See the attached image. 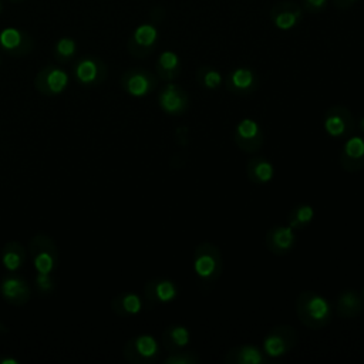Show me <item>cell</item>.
<instances>
[{"instance_id":"cell-1","label":"cell","mask_w":364,"mask_h":364,"mask_svg":"<svg viewBox=\"0 0 364 364\" xmlns=\"http://www.w3.org/2000/svg\"><path fill=\"white\" fill-rule=\"evenodd\" d=\"M296 313L300 323L310 330H320L333 318V307L328 300L313 290L299 293L296 299Z\"/></svg>"},{"instance_id":"cell-2","label":"cell","mask_w":364,"mask_h":364,"mask_svg":"<svg viewBox=\"0 0 364 364\" xmlns=\"http://www.w3.org/2000/svg\"><path fill=\"white\" fill-rule=\"evenodd\" d=\"M193 270L200 286H212L223 273L220 249L210 242L196 245L193 250Z\"/></svg>"},{"instance_id":"cell-3","label":"cell","mask_w":364,"mask_h":364,"mask_svg":"<svg viewBox=\"0 0 364 364\" xmlns=\"http://www.w3.org/2000/svg\"><path fill=\"white\" fill-rule=\"evenodd\" d=\"M297 344V331L289 324L272 327L263 338V353L269 358H279L290 353Z\"/></svg>"},{"instance_id":"cell-4","label":"cell","mask_w":364,"mask_h":364,"mask_svg":"<svg viewBox=\"0 0 364 364\" xmlns=\"http://www.w3.org/2000/svg\"><path fill=\"white\" fill-rule=\"evenodd\" d=\"M355 127V118L346 105L334 104L324 112L323 128L330 138H347L354 132Z\"/></svg>"},{"instance_id":"cell-5","label":"cell","mask_w":364,"mask_h":364,"mask_svg":"<svg viewBox=\"0 0 364 364\" xmlns=\"http://www.w3.org/2000/svg\"><path fill=\"white\" fill-rule=\"evenodd\" d=\"M30 252L37 273L50 274L55 269L58 263V249L48 235H36L30 240Z\"/></svg>"},{"instance_id":"cell-6","label":"cell","mask_w":364,"mask_h":364,"mask_svg":"<svg viewBox=\"0 0 364 364\" xmlns=\"http://www.w3.org/2000/svg\"><path fill=\"white\" fill-rule=\"evenodd\" d=\"M159 344L151 334H139L124 346V358L132 364H149L159 357Z\"/></svg>"},{"instance_id":"cell-7","label":"cell","mask_w":364,"mask_h":364,"mask_svg":"<svg viewBox=\"0 0 364 364\" xmlns=\"http://www.w3.org/2000/svg\"><path fill=\"white\" fill-rule=\"evenodd\" d=\"M233 141L242 152L256 154L263 146L264 134L256 119L243 118L233 128Z\"/></svg>"},{"instance_id":"cell-8","label":"cell","mask_w":364,"mask_h":364,"mask_svg":"<svg viewBox=\"0 0 364 364\" xmlns=\"http://www.w3.org/2000/svg\"><path fill=\"white\" fill-rule=\"evenodd\" d=\"M122 90L132 97H145L151 94L158 85V77L141 67L129 68L121 75Z\"/></svg>"},{"instance_id":"cell-9","label":"cell","mask_w":364,"mask_h":364,"mask_svg":"<svg viewBox=\"0 0 364 364\" xmlns=\"http://www.w3.org/2000/svg\"><path fill=\"white\" fill-rule=\"evenodd\" d=\"M67 85L68 74L57 65L43 67L34 78V87L37 88V91L48 97L61 94L67 88Z\"/></svg>"},{"instance_id":"cell-10","label":"cell","mask_w":364,"mask_h":364,"mask_svg":"<svg viewBox=\"0 0 364 364\" xmlns=\"http://www.w3.org/2000/svg\"><path fill=\"white\" fill-rule=\"evenodd\" d=\"M156 41H158L156 27L154 24L144 23L138 26L131 34L127 43V50L135 58H145L154 51Z\"/></svg>"},{"instance_id":"cell-11","label":"cell","mask_w":364,"mask_h":364,"mask_svg":"<svg viewBox=\"0 0 364 364\" xmlns=\"http://www.w3.org/2000/svg\"><path fill=\"white\" fill-rule=\"evenodd\" d=\"M225 87L233 95L246 97L259 88V75L250 67H236L226 75Z\"/></svg>"},{"instance_id":"cell-12","label":"cell","mask_w":364,"mask_h":364,"mask_svg":"<svg viewBox=\"0 0 364 364\" xmlns=\"http://www.w3.org/2000/svg\"><path fill=\"white\" fill-rule=\"evenodd\" d=\"M74 75L80 84L98 85L105 81L108 75V68L101 58L94 55H85L75 63Z\"/></svg>"},{"instance_id":"cell-13","label":"cell","mask_w":364,"mask_h":364,"mask_svg":"<svg viewBox=\"0 0 364 364\" xmlns=\"http://www.w3.org/2000/svg\"><path fill=\"white\" fill-rule=\"evenodd\" d=\"M338 162L343 171L355 173L364 168V135H348L343 144Z\"/></svg>"},{"instance_id":"cell-14","label":"cell","mask_w":364,"mask_h":364,"mask_svg":"<svg viewBox=\"0 0 364 364\" xmlns=\"http://www.w3.org/2000/svg\"><path fill=\"white\" fill-rule=\"evenodd\" d=\"M158 104L168 115H182L189 108V95L181 85L171 81L159 91Z\"/></svg>"},{"instance_id":"cell-15","label":"cell","mask_w":364,"mask_h":364,"mask_svg":"<svg viewBox=\"0 0 364 364\" xmlns=\"http://www.w3.org/2000/svg\"><path fill=\"white\" fill-rule=\"evenodd\" d=\"M34 47L33 37L16 27H6L0 31V48L13 57L27 55Z\"/></svg>"},{"instance_id":"cell-16","label":"cell","mask_w":364,"mask_h":364,"mask_svg":"<svg viewBox=\"0 0 364 364\" xmlns=\"http://www.w3.org/2000/svg\"><path fill=\"white\" fill-rule=\"evenodd\" d=\"M296 243V233L289 225H273L264 236L267 250L274 256H284L290 253Z\"/></svg>"},{"instance_id":"cell-17","label":"cell","mask_w":364,"mask_h":364,"mask_svg":"<svg viewBox=\"0 0 364 364\" xmlns=\"http://www.w3.org/2000/svg\"><path fill=\"white\" fill-rule=\"evenodd\" d=\"M144 296L149 306L166 304L176 299L178 296V286L164 277H155L145 283L144 286Z\"/></svg>"},{"instance_id":"cell-18","label":"cell","mask_w":364,"mask_h":364,"mask_svg":"<svg viewBox=\"0 0 364 364\" xmlns=\"http://www.w3.org/2000/svg\"><path fill=\"white\" fill-rule=\"evenodd\" d=\"M301 7L293 1H280L270 10V18L279 30L287 31L299 24L301 20Z\"/></svg>"},{"instance_id":"cell-19","label":"cell","mask_w":364,"mask_h":364,"mask_svg":"<svg viewBox=\"0 0 364 364\" xmlns=\"http://www.w3.org/2000/svg\"><path fill=\"white\" fill-rule=\"evenodd\" d=\"M0 294L7 303L21 306L30 299V287L24 279L18 276H7L0 283Z\"/></svg>"},{"instance_id":"cell-20","label":"cell","mask_w":364,"mask_h":364,"mask_svg":"<svg viewBox=\"0 0 364 364\" xmlns=\"http://www.w3.org/2000/svg\"><path fill=\"white\" fill-rule=\"evenodd\" d=\"M225 364H266L269 357L253 344H240L232 347L223 358Z\"/></svg>"},{"instance_id":"cell-21","label":"cell","mask_w":364,"mask_h":364,"mask_svg":"<svg viewBox=\"0 0 364 364\" xmlns=\"http://www.w3.org/2000/svg\"><path fill=\"white\" fill-rule=\"evenodd\" d=\"M363 310L364 300L358 291L353 289H346L337 296L336 313L340 318H355L363 313Z\"/></svg>"},{"instance_id":"cell-22","label":"cell","mask_w":364,"mask_h":364,"mask_svg":"<svg viewBox=\"0 0 364 364\" xmlns=\"http://www.w3.org/2000/svg\"><path fill=\"white\" fill-rule=\"evenodd\" d=\"M246 173L255 185H266L274 176L273 164L264 156H252L246 165Z\"/></svg>"},{"instance_id":"cell-23","label":"cell","mask_w":364,"mask_h":364,"mask_svg":"<svg viewBox=\"0 0 364 364\" xmlns=\"http://www.w3.org/2000/svg\"><path fill=\"white\" fill-rule=\"evenodd\" d=\"M155 71H156V77L166 82H171L175 78H178L182 71V65L178 54L171 50L161 53L155 64Z\"/></svg>"},{"instance_id":"cell-24","label":"cell","mask_w":364,"mask_h":364,"mask_svg":"<svg viewBox=\"0 0 364 364\" xmlns=\"http://www.w3.org/2000/svg\"><path fill=\"white\" fill-rule=\"evenodd\" d=\"M189 328L182 324H171L162 333V343L169 353L183 350L189 344Z\"/></svg>"},{"instance_id":"cell-25","label":"cell","mask_w":364,"mask_h":364,"mask_svg":"<svg viewBox=\"0 0 364 364\" xmlns=\"http://www.w3.org/2000/svg\"><path fill=\"white\" fill-rule=\"evenodd\" d=\"M111 309L114 310L115 314H118L121 317L135 316L142 309V300L136 293L125 291L112 299Z\"/></svg>"},{"instance_id":"cell-26","label":"cell","mask_w":364,"mask_h":364,"mask_svg":"<svg viewBox=\"0 0 364 364\" xmlns=\"http://www.w3.org/2000/svg\"><path fill=\"white\" fill-rule=\"evenodd\" d=\"M24 257H26L24 256V249L16 240L7 242L4 245V247L1 249V255H0L3 266L10 272L18 270L24 264Z\"/></svg>"},{"instance_id":"cell-27","label":"cell","mask_w":364,"mask_h":364,"mask_svg":"<svg viewBox=\"0 0 364 364\" xmlns=\"http://www.w3.org/2000/svg\"><path fill=\"white\" fill-rule=\"evenodd\" d=\"M314 219V209L309 203H297L291 208L287 216V225L294 229L300 230L307 228Z\"/></svg>"},{"instance_id":"cell-28","label":"cell","mask_w":364,"mask_h":364,"mask_svg":"<svg viewBox=\"0 0 364 364\" xmlns=\"http://www.w3.org/2000/svg\"><path fill=\"white\" fill-rule=\"evenodd\" d=\"M196 82L206 90H218L222 85V74L212 65H200L195 71Z\"/></svg>"},{"instance_id":"cell-29","label":"cell","mask_w":364,"mask_h":364,"mask_svg":"<svg viewBox=\"0 0 364 364\" xmlns=\"http://www.w3.org/2000/svg\"><path fill=\"white\" fill-rule=\"evenodd\" d=\"M77 53V43L71 37H61L54 44V57L58 63H68Z\"/></svg>"},{"instance_id":"cell-30","label":"cell","mask_w":364,"mask_h":364,"mask_svg":"<svg viewBox=\"0 0 364 364\" xmlns=\"http://www.w3.org/2000/svg\"><path fill=\"white\" fill-rule=\"evenodd\" d=\"M198 363H200L199 354H196L195 351H185V350L172 351L164 360V364H198Z\"/></svg>"},{"instance_id":"cell-31","label":"cell","mask_w":364,"mask_h":364,"mask_svg":"<svg viewBox=\"0 0 364 364\" xmlns=\"http://www.w3.org/2000/svg\"><path fill=\"white\" fill-rule=\"evenodd\" d=\"M36 284H37L38 290L43 291V293H47V291H50L54 287L50 274H46V273H37Z\"/></svg>"},{"instance_id":"cell-32","label":"cell","mask_w":364,"mask_h":364,"mask_svg":"<svg viewBox=\"0 0 364 364\" xmlns=\"http://www.w3.org/2000/svg\"><path fill=\"white\" fill-rule=\"evenodd\" d=\"M327 0H303V7L309 13H318L326 9Z\"/></svg>"},{"instance_id":"cell-33","label":"cell","mask_w":364,"mask_h":364,"mask_svg":"<svg viewBox=\"0 0 364 364\" xmlns=\"http://www.w3.org/2000/svg\"><path fill=\"white\" fill-rule=\"evenodd\" d=\"M355 0H334V3L341 7V9H346V7H350Z\"/></svg>"},{"instance_id":"cell-34","label":"cell","mask_w":364,"mask_h":364,"mask_svg":"<svg viewBox=\"0 0 364 364\" xmlns=\"http://www.w3.org/2000/svg\"><path fill=\"white\" fill-rule=\"evenodd\" d=\"M0 364H17V360H14V358H0Z\"/></svg>"},{"instance_id":"cell-35","label":"cell","mask_w":364,"mask_h":364,"mask_svg":"<svg viewBox=\"0 0 364 364\" xmlns=\"http://www.w3.org/2000/svg\"><path fill=\"white\" fill-rule=\"evenodd\" d=\"M358 128L361 129V132H363V135H364V115H361L360 119H358Z\"/></svg>"},{"instance_id":"cell-36","label":"cell","mask_w":364,"mask_h":364,"mask_svg":"<svg viewBox=\"0 0 364 364\" xmlns=\"http://www.w3.org/2000/svg\"><path fill=\"white\" fill-rule=\"evenodd\" d=\"M10 1H13V3H20V1H24V0H10Z\"/></svg>"},{"instance_id":"cell-37","label":"cell","mask_w":364,"mask_h":364,"mask_svg":"<svg viewBox=\"0 0 364 364\" xmlns=\"http://www.w3.org/2000/svg\"><path fill=\"white\" fill-rule=\"evenodd\" d=\"M1 10H3V6H1V0H0V13H1Z\"/></svg>"},{"instance_id":"cell-38","label":"cell","mask_w":364,"mask_h":364,"mask_svg":"<svg viewBox=\"0 0 364 364\" xmlns=\"http://www.w3.org/2000/svg\"><path fill=\"white\" fill-rule=\"evenodd\" d=\"M363 297H364V289H363Z\"/></svg>"}]
</instances>
